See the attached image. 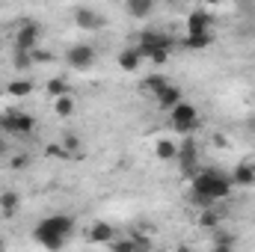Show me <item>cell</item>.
<instances>
[{
	"mask_svg": "<svg viewBox=\"0 0 255 252\" xmlns=\"http://www.w3.org/2000/svg\"><path fill=\"white\" fill-rule=\"evenodd\" d=\"M74 21H77V27H83V30H98V27L107 24V18H104L98 9H89V6H77V9H74Z\"/></svg>",
	"mask_w": 255,
	"mask_h": 252,
	"instance_id": "cell-9",
	"label": "cell"
},
{
	"mask_svg": "<svg viewBox=\"0 0 255 252\" xmlns=\"http://www.w3.org/2000/svg\"><path fill=\"white\" fill-rule=\"evenodd\" d=\"M211 24H214V18H211L208 9H193L190 15H187V36L211 33Z\"/></svg>",
	"mask_w": 255,
	"mask_h": 252,
	"instance_id": "cell-11",
	"label": "cell"
},
{
	"mask_svg": "<svg viewBox=\"0 0 255 252\" xmlns=\"http://www.w3.org/2000/svg\"><path fill=\"white\" fill-rule=\"evenodd\" d=\"M223 217H226V214H220L217 208H208V211H199V217H196V223H199V229H208V232H217V229H223Z\"/></svg>",
	"mask_w": 255,
	"mask_h": 252,
	"instance_id": "cell-16",
	"label": "cell"
},
{
	"mask_svg": "<svg viewBox=\"0 0 255 252\" xmlns=\"http://www.w3.org/2000/svg\"><path fill=\"white\" fill-rule=\"evenodd\" d=\"M214 145H217V148H226V145H229V139H226V136H220V133H217V136H214Z\"/></svg>",
	"mask_w": 255,
	"mask_h": 252,
	"instance_id": "cell-32",
	"label": "cell"
},
{
	"mask_svg": "<svg viewBox=\"0 0 255 252\" xmlns=\"http://www.w3.org/2000/svg\"><path fill=\"white\" fill-rule=\"evenodd\" d=\"M0 154H6V142L3 139H0Z\"/></svg>",
	"mask_w": 255,
	"mask_h": 252,
	"instance_id": "cell-35",
	"label": "cell"
},
{
	"mask_svg": "<svg viewBox=\"0 0 255 252\" xmlns=\"http://www.w3.org/2000/svg\"><path fill=\"white\" fill-rule=\"evenodd\" d=\"M202 116H199V107L190 104V101H181L175 110H169V125L175 127V133H187L190 136L193 130L199 127Z\"/></svg>",
	"mask_w": 255,
	"mask_h": 252,
	"instance_id": "cell-4",
	"label": "cell"
},
{
	"mask_svg": "<svg viewBox=\"0 0 255 252\" xmlns=\"http://www.w3.org/2000/svg\"><path fill=\"white\" fill-rule=\"evenodd\" d=\"M175 163L181 166V172H196V166H199V145H196V139H184V142H178V157H175Z\"/></svg>",
	"mask_w": 255,
	"mask_h": 252,
	"instance_id": "cell-8",
	"label": "cell"
},
{
	"mask_svg": "<svg viewBox=\"0 0 255 252\" xmlns=\"http://www.w3.org/2000/svg\"><path fill=\"white\" fill-rule=\"evenodd\" d=\"M253 169H255V163H253Z\"/></svg>",
	"mask_w": 255,
	"mask_h": 252,
	"instance_id": "cell-38",
	"label": "cell"
},
{
	"mask_svg": "<svg viewBox=\"0 0 255 252\" xmlns=\"http://www.w3.org/2000/svg\"><path fill=\"white\" fill-rule=\"evenodd\" d=\"M154 157L163 160V163L175 160V157H178V142H175L172 136H160V139H154Z\"/></svg>",
	"mask_w": 255,
	"mask_h": 252,
	"instance_id": "cell-13",
	"label": "cell"
},
{
	"mask_svg": "<svg viewBox=\"0 0 255 252\" xmlns=\"http://www.w3.org/2000/svg\"><path fill=\"white\" fill-rule=\"evenodd\" d=\"M71 232H74V217L71 214H51V217H45V220L36 223L33 241L39 247H45L48 252H60L68 244Z\"/></svg>",
	"mask_w": 255,
	"mask_h": 252,
	"instance_id": "cell-1",
	"label": "cell"
},
{
	"mask_svg": "<svg viewBox=\"0 0 255 252\" xmlns=\"http://www.w3.org/2000/svg\"><path fill=\"white\" fill-rule=\"evenodd\" d=\"M65 63L71 65L74 71H86V68H92V63H95V48L92 45H71L65 51Z\"/></svg>",
	"mask_w": 255,
	"mask_h": 252,
	"instance_id": "cell-7",
	"label": "cell"
},
{
	"mask_svg": "<svg viewBox=\"0 0 255 252\" xmlns=\"http://www.w3.org/2000/svg\"><path fill=\"white\" fill-rule=\"evenodd\" d=\"M39 39H42V24L39 21H21L15 30V51L33 54L39 48Z\"/></svg>",
	"mask_w": 255,
	"mask_h": 252,
	"instance_id": "cell-6",
	"label": "cell"
},
{
	"mask_svg": "<svg viewBox=\"0 0 255 252\" xmlns=\"http://www.w3.org/2000/svg\"><path fill=\"white\" fill-rule=\"evenodd\" d=\"M125 12L130 15V18L142 21V18H151L154 3H151V0H128V3H125Z\"/></svg>",
	"mask_w": 255,
	"mask_h": 252,
	"instance_id": "cell-17",
	"label": "cell"
},
{
	"mask_svg": "<svg viewBox=\"0 0 255 252\" xmlns=\"http://www.w3.org/2000/svg\"><path fill=\"white\" fill-rule=\"evenodd\" d=\"M12 63H15V68H30V65H33V54L15 51V54H12Z\"/></svg>",
	"mask_w": 255,
	"mask_h": 252,
	"instance_id": "cell-27",
	"label": "cell"
},
{
	"mask_svg": "<svg viewBox=\"0 0 255 252\" xmlns=\"http://www.w3.org/2000/svg\"><path fill=\"white\" fill-rule=\"evenodd\" d=\"M211 241H214V244H226V247H235V244H238V235H235V232H226V229H217Z\"/></svg>",
	"mask_w": 255,
	"mask_h": 252,
	"instance_id": "cell-26",
	"label": "cell"
},
{
	"mask_svg": "<svg viewBox=\"0 0 255 252\" xmlns=\"http://www.w3.org/2000/svg\"><path fill=\"white\" fill-rule=\"evenodd\" d=\"M232 184H235V187H255V169H253V163H247V160H244V163H238V166H235V172H232Z\"/></svg>",
	"mask_w": 255,
	"mask_h": 252,
	"instance_id": "cell-14",
	"label": "cell"
},
{
	"mask_svg": "<svg viewBox=\"0 0 255 252\" xmlns=\"http://www.w3.org/2000/svg\"><path fill=\"white\" fill-rule=\"evenodd\" d=\"M0 130H6L9 136H27L36 130V119L24 110H6L0 113Z\"/></svg>",
	"mask_w": 255,
	"mask_h": 252,
	"instance_id": "cell-5",
	"label": "cell"
},
{
	"mask_svg": "<svg viewBox=\"0 0 255 252\" xmlns=\"http://www.w3.org/2000/svg\"><path fill=\"white\" fill-rule=\"evenodd\" d=\"M154 101H157V107H163V110H175L181 101H184V95H181V86H175V83H166L157 95H154Z\"/></svg>",
	"mask_w": 255,
	"mask_h": 252,
	"instance_id": "cell-12",
	"label": "cell"
},
{
	"mask_svg": "<svg viewBox=\"0 0 255 252\" xmlns=\"http://www.w3.org/2000/svg\"><path fill=\"white\" fill-rule=\"evenodd\" d=\"M128 241L133 244V252H151V250H154L151 235H145V232H130V235H128Z\"/></svg>",
	"mask_w": 255,
	"mask_h": 252,
	"instance_id": "cell-19",
	"label": "cell"
},
{
	"mask_svg": "<svg viewBox=\"0 0 255 252\" xmlns=\"http://www.w3.org/2000/svg\"><path fill=\"white\" fill-rule=\"evenodd\" d=\"M18 205H21V196L15 190H0V217L9 220L18 214Z\"/></svg>",
	"mask_w": 255,
	"mask_h": 252,
	"instance_id": "cell-15",
	"label": "cell"
},
{
	"mask_svg": "<svg viewBox=\"0 0 255 252\" xmlns=\"http://www.w3.org/2000/svg\"><path fill=\"white\" fill-rule=\"evenodd\" d=\"M45 151H48V157H71V154L63 148V142H51Z\"/></svg>",
	"mask_w": 255,
	"mask_h": 252,
	"instance_id": "cell-30",
	"label": "cell"
},
{
	"mask_svg": "<svg viewBox=\"0 0 255 252\" xmlns=\"http://www.w3.org/2000/svg\"><path fill=\"white\" fill-rule=\"evenodd\" d=\"M232 175L220 172V169H202L193 175V184H190V196H199L205 202H220V199H229L232 196Z\"/></svg>",
	"mask_w": 255,
	"mask_h": 252,
	"instance_id": "cell-2",
	"label": "cell"
},
{
	"mask_svg": "<svg viewBox=\"0 0 255 252\" xmlns=\"http://www.w3.org/2000/svg\"><path fill=\"white\" fill-rule=\"evenodd\" d=\"M9 166L18 169V172L27 169V166H30V154H12V157H9Z\"/></svg>",
	"mask_w": 255,
	"mask_h": 252,
	"instance_id": "cell-28",
	"label": "cell"
},
{
	"mask_svg": "<svg viewBox=\"0 0 255 252\" xmlns=\"http://www.w3.org/2000/svg\"><path fill=\"white\" fill-rule=\"evenodd\" d=\"M211 252H235V247H226V244H214Z\"/></svg>",
	"mask_w": 255,
	"mask_h": 252,
	"instance_id": "cell-31",
	"label": "cell"
},
{
	"mask_svg": "<svg viewBox=\"0 0 255 252\" xmlns=\"http://www.w3.org/2000/svg\"><path fill=\"white\" fill-rule=\"evenodd\" d=\"M45 89H48V95L57 101V98H63L68 95V83H65V77H51L48 83H45Z\"/></svg>",
	"mask_w": 255,
	"mask_h": 252,
	"instance_id": "cell-22",
	"label": "cell"
},
{
	"mask_svg": "<svg viewBox=\"0 0 255 252\" xmlns=\"http://www.w3.org/2000/svg\"><path fill=\"white\" fill-rule=\"evenodd\" d=\"M63 148L71 154V157H80V136H74V133H68V136H63Z\"/></svg>",
	"mask_w": 255,
	"mask_h": 252,
	"instance_id": "cell-25",
	"label": "cell"
},
{
	"mask_svg": "<svg viewBox=\"0 0 255 252\" xmlns=\"http://www.w3.org/2000/svg\"><path fill=\"white\" fill-rule=\"evenodd\" d=\"M172 48H175V39L166 36V33H160V30H154V27H148V30L139 33V45H136V51H139L142 60H148L151 65H166L169 63Z\"/></svg>",
	"mask_w": 255,
	"mask_h": 252,
	"instance_id": "cell-3",
	"label": "cell"
},
{
	"mask_svg": "<svg viewBox=\"0 0 255 252\" xmlns=\"http://www.w3.org/2000/svg\"><path fill=\"white\" fill-rule=\"evenodd\" d=\"M54 113H57V116H71V113H74V98H71V95H63V98H57V101H54Z\"/></svg>",
	"mask_w": 255,
	"mask_h": 252,
	"instance_id": "cell-23",
	"label": "cell"
},
{
	"mask_svg": "<svg viewBox=\"0 0 255 252\" xmlns=\"http://www.w3.org/2000/svg\"><path fill=\"white\" fill-rule=\"evenodd\" d=\"M211 42H214V36H211V33H202V36H187L181 45H184L187 51H205V48H211Z\"/></svg>",
	"mask_w": 255,
	"mask_h": 252,
	"instance_id": "cell-20",
	"label": "cell"
},
{
	"mask_svg": "<svg viewBox=\"0 0 255 252\" xmlns=\"http://www.w3.org/2000/svg\"><path fill=\"white\" fill-rule=\"evenodd\" d=\"M166 83H169V80H166L163 74H157V71H154V74H148V77H145V83H142V86H145V89H148L151 95H157V92H160V89H163Z\"/></svg>",
	"mask_w": 255,
	"mask_h": 252,
	"instance_id": "cell-24",
	"label": "cell"
},
{
	"mask_svg": "<svg viewBox=\"0 0 255 252\" xmlns=\"http://www.w3.org/2000/svg\"><path fill=\"white\" fill-rule=\"evenodd\" d=\"M110 252H133V244H130L128 238H116V241L110 244Z\"/></svg>",
	"mask_w": 255,
	"mask_h": 252,
	"instance_id": "cell-29",
	"label": "cell"
},
{
	"mask_svg": "<svg viewBox=\"0 0 255 252\" xmlns=\"http://www.w3.org/2000/svg\"><path fill=\"white\" fill-rule=\"evenodd\" d=\"M247 130H250V133H255V116H250V119H247Z\"/></svg>",
	"mask_w": 255,
	"mask_h": 252,
	"instance_id": "cell-33",
	"label": "cell"
},
{
	"mask_svg": "<svg viewBox=\"0 0 255 252\" xmlns=\"http://www.w3.org/2000/svg\"><path fill=\"white\" fill-rule=\"evenodd\" d=\"M6 95H18V98L33 95V80H9L6 83Z\"/></svg>",
	"mask_w": 255,
	"mask_h": 252,
	"instance_id": "cell-21",
	"label": "cell"
},
{
	"mask_svg": "<svg viewBox=\"0 0 255 252\" xmlns=\"http://www.w3.org/2000/svg\"><path fill=\"white\" fill-rule=\"evenodd\" d=\"M86 241L89 244H113L116 241V229L110 226V223H104V220H95L89 229H86Z\"/></svg>",
	"mask_w": 255,
	"mask_h": 252,
	"instance_id": "cell-10",
	"label": "cell"
},
{
	"mask_svg": "<svg viewBox=\"0 0 255 252\" xmlns=\"http://www.w3.org/2000/svg\"><path fill=\"white\" fill-rule=\"evenodd\" d=\"M175 252H193V247H187V244H181V247H175Z\"/></svg>",
	"mask_w": 255,
	"mask_h": 252,
	"instance_id": "cell-34",
	"label": "cell"
},
{
	"mask_svg": "<svg viewBox=\"0 0 255 252\" xmlns=\"http://www.w3.org/2000/svg\"><path fill=\"white\" fill-rule=\"evenodd\" d=\"M0 252H6V244H3V238H0Z\"/></svg>",
	"mask_w": 255,
	"mask_h": 252,
	"instance_id": "cell-36",
	"label": "cell"
},
{
	"mask_svg": "<svg viewBox=\"0 0 255 252\" xmlns=\"http://www.w3.org/2000/svg\"><path fill=\"white\" fill-rule=\"evenodd\" d=\"M0 45H3V39H0Z\"/></svg>",
	"mask_w": 255,
	"mask_h": 252,
	"instance_id": "cell-37",
	"label": "cell"
},
{
	"mask_svg": "<svg viewBox=\"0 0 255 252\" xmlns=\"http://www.w3.org/2000/svg\"><path fill=\"white\" fill-rule=\"evenodd\" d=\"M139 65H142V57H139L136 45H133V48H125V51L119 54V68H122V71H139Z\"/></svg>",
	"mask_w": 255,
	"mask_h": 252,
	"instance_id": "cell-18",
	"label": "cell"
}]
</instances>
